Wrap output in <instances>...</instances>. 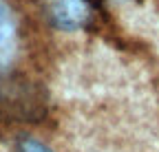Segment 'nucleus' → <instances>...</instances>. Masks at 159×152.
I'll use <instances>...</instances> for the list:
<instances>
[{
    "label": "nucleus",
    "mask_w": 159,
    "mask_h": 152,
    "mask_svg": "<svg viewBox=\"0 0 159 152\" xmlns=\"http://www.w3.org/2000/svg\"><path fill=\"white\" fill-rule=\"evenodd\" d=\"M89 9L91 7H89L86 0H57L55 7H53V18L60 27L75 29L80 24H84Z\"/></svg>",
    "instance_id": "f257e3e1"
},
{
    "label": "nucleus",
    "mask_w": 159,
    "mask_h": 152,
    "mask_svg": "<svg viewBox=\"0 0 159 152\" xmlns=\"http://www.w3.org/2000/svg\"><path fill=\"white\" fill-rule=\"evenodd\" d=\"M18 152H53V150H49L44 143H40V141H35L31 137H25L18 143Z\"/></svg>",
    "instance_id": "f03ea898"
}]
</instances>
